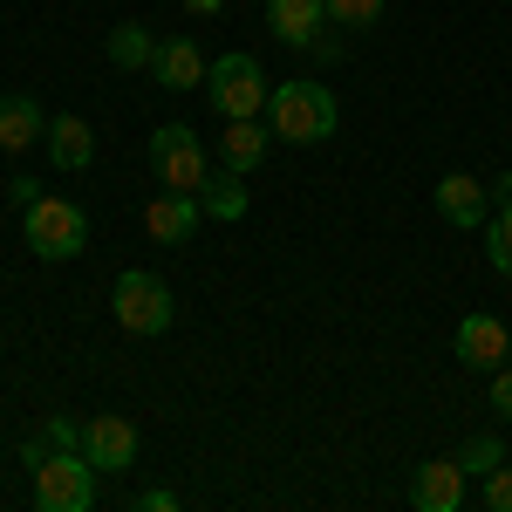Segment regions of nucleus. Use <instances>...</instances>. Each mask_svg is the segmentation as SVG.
I'll list each match as a JSON object with an SVG mask.
<instances>
[{
  "instance_id": "4",
  "label": "nucleus",
  "mask_w": 512,
  "mask_h": 512,
  "mask_svg": "<svg viewBox=\"0 0 512 512\" xmlns=\"http://www.w3.org/2000/svg\"><path fill=\"white\" fill-rule=\"evenodd\" d=\"M28 492H35V512H89L96 506V465L82 451H41L28 465Z\"/></svg>"
},
{
  "instance_id": "8",
  "label": "nucleus",
  "mask_w": 512,
  "mask_h": 512,
  "mask_svg": "<svg viewBox=\"0 0 512 512\" xmlns=\"http://www.w3.org/2000/svg\"><path fill=\"white\" fill-rule=\"evenodd\" d=\"M431 205H437V219H444V226H458V233H472V226L492 219V192L478 185L472 171H444V178H437V192H431Z\"/></svg>"
},
{
  "instance_id": "24",
  "label": "nucleus",
  "mask_w": 512,
  "mask_h": 512,
  "mask_svg": "<svg viewBox=\"0 0 512 512\" xmlns=\"http://www.w3.org/2000/svg\"><path fill=\"white\" fill-rule=\"evenodd\" d=\"M130 512H178V492L151 485V492H137V499H130Z\"/></svg>"
},
{
  "instance_id": "16",
  "label": "nucleus",
  "mask_w": 512,
  "mask_h": 512,
  "mask_svg": "<svg viewBox=\"0 0 512 512\" xmlns=\"http://www.w3.org/2000/svg\"><path fill=\"white\" fill-rule=\"evenodd\" d=\"M41 144H48V164L55 171H89L96 164V130L82 117H48V137Z\"/></svg>"
},
{
  "instance_id": "23",
  "label": "nucleus",
  "mask_w": 512,
  "mask_h": 512,
  "mask_svg": "<svg viewBox=\"0 0 512 512\" xmlns=\"http://www.w3.org/2000/svg\"><path fill=\"white\" fill-rule=\"evenodd\" d=\"M41 437H48L55 451H82V431H76V417H48V424H41Z\"/></svg>"
},
{
  "instance_id": "7",
  "label": "nucleus",
  "mask_w": 512,
  "mask_h": 512,
  "mask_svg": "<svg viewBox=\"0 0 512 512\" xmlns=\"http://www.w3.org/2000/svg\"><path fill=\"white\" fill-rule=\"evenodd\" d=\"M465 499H472V472L458 458H424L410 472V506L417 512H458Z\"/></svg>"
},
{
  "instance_id": "12",
  "label": "nucleus",
  "mask_w": 512,
  "mask_h": 512,
  "mask_svg": "<svg viewBox=\"0 0 512 512\" xmlns=\"http://www.w3.org/2000/svg\"><path fill=\"white\" fill-rule=\"evenodd\" d=\"M506 355H512V335H506L499 315H465L458 321V362H465V369H499Z\"/></svg>"
},
{
  "instance_id": "2",
  "label": "nucleus",
  "mask_w": 512,
  "mask_h": 512,
  "mask_svg": "<svg viewBox=\"0 0 512 512\" xmlns=\"http://www.w3.org/2000/svg\"><path fill=\"white\" fill-rule=\"evenodd\" d=\"M21 239H28V253L48 260V267L82 260V246H89V212H82L76 198H62V192H41L35 205L21 212Z\"/></svg>"
},
{
  "instance_id": "6",
  "label": "nucleus",
  "mask_w": 512,
  "mask_h": 512,
  "mask_svg": "<svg viewBox=\"0 0 512 512\" xmlns=\"http://www.w3.org/2000/svg\"><path fill=\"white\" fill-rule=\"evenodd\" d=\"M151 171H158L164 192H198L212 178V158H205V144H198L185 123H158L151 130Z\"/></svg>"
},
{
  "instance_id": "3",
  "label": "nucleus",
  "mask_w": 512,
  "mask_h": 512,
  "mask_svg": "<svg viewBox=\"0 0 512 512\" xmlns=\"http://www.w3.org/2000/svg\"><path fill=\"white\" fill-rule=\"evenodd\" d=\"M110 315H117L123 335L158 342V335H171V321H178V301H171L164 274H151V267H130V274H117V287H110Z\"/></svg>"
},
{
  "instance_id": "21",
  "label": "nucleus",
  "mask_w": 512,
  "mask_h": 512,
  "mask_svg": "<svg viewBox=\"0 0 512 512\" xmlns=\"http://www.w3.org/2000/svg\"><path fill=\"white\" fill-rule=\"evenodd\" d=\"M390 0H328V21L335 28H376Z\"/></svg>"
},
{
  "instance_id": "28",
  "label": "nucleus",
  "mask_w": 512,
  "mask_h": 512,
  "mask_svg": "<svg viewBox=\"0 0 512 512\" xmlns=\"http://www.w3.org/2000/svg\"><path fill=\"white\" fill-rule=\"evenodd\" d=\"M185 7H192V14H219L226 0H185Z\"/></svg>"
},
{
  "instance_id": "13",
  "label": "nucleus",
  "mask_w": 512,
  "mask_h": 512,
  "mask_svg": "<svg viewBox=\"0 0 512 512\" xmlns=\"http://www.w3.org/2000/svg\"><path fill=\"white\" fill-rule=\"evenodd\" d=\"M41 137H48L41 103H35V96H21V89H7V96H0V151L21 158V151H35Z\"/></svg>"
},
{
  "instance_id": "19",
  "label": "nucleus",
  "mask_w": 512,
  "mask_h": 512,
  "mask_svg": "<svg viewBox=\"0 0 512 512\" xmlns=\"http://www.w3.org/2000/svg\"><path fill=\"white\" fill-rule=\"evenodd\" d=\"M485 260H492V274L512 280V205H499V212L485 219Z\"/></svg>"
},
{
  "instance_id": "22",
  "label": "nucleus",
  "mask_w": 512,
  "mask_h": 512,
  "mask_svg": "<svg viewBox=\"0 0 512 512\" xmlns=\"http://www.w3.org/2000/svg\"><path fill=\"white\" fill-rule=\"evenodd\" d=\"M492 512H512V465H499V472H485V492H478Z\"/></svg>"
},
{
  "instance_id": "9",
  "label": "nucleus",
  "mask_w": 512,
  "mask_h": 512,
  "mask_svg": "<svg viewBox=\"0 0 512 512\" xmlns=\"http://www.w3.org/2000/svg\"><path fill=\"white\" fill-rule=\"evenodd\" d=\"M82 458L96 472H130L137 465V424L130 417H89L82 424Z\"/></svg>"
},
{
  "instance_id": "15",
  "label": "nucleus",
  "mask_w": 512,
  "mask_h": 512,
  "mask_svg": "<svg viewBox=\"0 0 512 512\" xmlns=\"http://www.w3.org/2000/svg\"><path fill=\"white\" fill-rule=\"evenodd\" d=\"M267 144H274V130H267V123H260V117H239V123L219 130V164L246 178V171H260V164H267Z\"/></svg>"
},
{
  "instance_id": "18",
  "label": "nucleus",
  "mask_w": 512,
  "mask_h": 512,
  "mask_svg": "<svg viewBox=\"0 0 512 512\" xmlns=\"http://www.w3.org/2000/svg\"><path fill=\"white\" fill-rule=\"evenodd\" d=\"M103 55H110L117 69H130V76H137V69H151V55H158V35H151L144 21H117V28H110V41H103Z\"/></svg>"
},
{
  "instance_id": "14",
  "label": "nucleus",
  "mask_w": 512,
  "mask_h": 512,
  "mask_svg": "<svg viewBox=\"0 0 512 512\" xmlns=\"http://www.w3.org/2000/svg\"><path fill=\"white\" fill-rule=\"evenodd\" d=\"M205 55H198V41L192 35H171L158 41V55H151V76L164 82V89H205Z\"/></svg>"
},
{
  "instance_id": "27",
  "label": "nucleus",
  "mask_w": 512,
  "mask_h": 512,
  "mask_svg": "<svg viewBox=\"0 0 512 512\" xmlns=\"http://www.w3.org/2000/svg\"><path fill=\"white\" fill-rule=\"evenodd\" d=\"M485 192H492V205H512V171H499V178H492Z\"/></svg>"
},
{
  "instance_id": "20",
  "label": "nucleus",
  "mask_w": 512,
  "mask_h": 512,
  "mask_svg": "<svg viewBox=\"0 0 512 512\" xmlns=\"http://www.w3.org/2000/svg\"><path fill=\"white\" fill-rule=\"evenodd\" d=\"M458 465H465V472L472 478H485V472H499V465H506V437H472V444H465V451H458Z\"/></svg>"
},
{
  "instance_id": "17",
  "label": "nucleus",
  "mask_w": 512,
  "mask_h": 512,
  "mask_svg": "<svg viewBox=\"0 0 512 512\" xmlns=\"http://www.w3.org/2000/svg\"><path fill=\"white\" fill-rule=\"evenodd\" d=\"M198 205H205V219H226V226H233V219H246V205H253V198H246V178L219 164V171L198 185Z\"/></svg>"
},
{
  "instance_id": "25",
  "label": "nucleus",
  "mask_w": 512,
  "mask_h": 512,
  "mask_svg": "<svg viewBox=\"0 0 512 512\" xmlns=\"http://www.w3.org/2000/svg\"><path fill=\"white\" fill-rule=\"evenodd\" d=\"M492 410L512 424V369H492Z\"/></svg>"
},
{
  "instance_id": "10",
  "label": "nucleus",
  "mask_w": 512,
  "mask_h": 512,
  "mask_svg": "<svg viewBox=\"0 0 512 512\" xmlns=\"http://www.w3.org/2000/svg\"><path fill=\"white\" fill-rule=\"evenodd\" d=\"M198 219H205L198 192H158L144 205V233L158 239V246H185V239L198 233Z\"/></svg>"
},
{
  "instance_id": "26",
  "label": "nucleus",
  "mask_w": 512,
  "mask_h": 512,
  "mask_svg": "<svg viewBox=\"0 0 512 512\" xmlns=\"http://www.w3.org/2000/svg\"><path fill=\"white\" fill-rule=\"evenodd\" d=\"M41 198V185L35 178H28V171H21V178H14V185H7V205H14V212H28V205H35Z\"/></svg>"
},
{
  "instance_id": "1",
  "label": "nucleus",
  "mask_w": 512,
  "mask_h": 512,
  "mask_svg": "<svg viewBox=\"0 0 512 512\" xmlns=\"http://www.w3.org/2000/svg\"><path fill=\"white\" fill-rule=\"evenodd\" d=\"M335 123H342V103H335L328 82H315V76L274 82V96H267V130L274 137H287V144H328Z\"/></svg>"
},
{
  "instance_id": "5",
  "label": "nucleus",
  "mask_w": 512,
  "mask_h": 512,
  "mask_svg": "<svg viewBox=\"0 0 512 512\" xmlns=\"http://www.w3.org/2000/svg\"><path fill=\"white\" fill-rule=\"evenodd\" d=\"M267 96H274V82H267V69L246 55V48H233V55H219L212 69H205V103H212V117H267Z\"/></svg>"
},
{
  "instance_id": "11",
  "label": "nucleus",
  "mask_w": 512,
  "mask_h": 512,
  "mask_svg": "<svg viewBox=\"0 0 512 512\" xmlns=\"http://www.w3.org/2000/svg\"><path fill=\"white\" fill-rule=\"evenodd\" d=\"M321 28H335L328 0H267V35L287 41V48H315Z\"/></svg>"
}]
</instances>
